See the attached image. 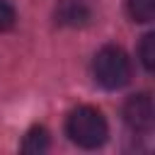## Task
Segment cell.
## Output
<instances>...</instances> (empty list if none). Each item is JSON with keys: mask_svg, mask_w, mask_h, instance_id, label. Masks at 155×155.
Instances as JSON below:
<instances>
[{"mask_svg": "<svg viewBox=\"0 0 155 155\" xmlns=\"http://www.w3.org/2000/svg\"><path fill=\"white\" fill-rule=\"evenodd\" d=\"M65 131H68L70 140L78 143L80 148H99L107 140V136H109L107 121H104L102 111L94 109V107H78V109H73L68 114Z\"/></svg>", "mask_w": 155, "mask_h": 155, "instance_id": "obj_1", "label": "cell"}, {"mask_svg": "<svg viewBox=\"0 0 155 155\" xmlns=\"http://www.w3.org/2000/svg\"><path fill=\"white\" fill-rule=\"evenodd\" d=\"M92 75L104 90H119L131 80V61L124 48L104 46L92 61Z\"/></svg>", "mask_w": 155, "mask_h": 155, "instance_id": "obj_2", "label": "cell"}, {"mask_svg": "<svg viewBox=\"0 0 155 155\" xmlns=\"http://www.w3.org/2000/svg\"><path fill=\"white\" fill-rule=\"evenodd\" d=\"M124 121L128 124L131 131L136 133H148L155 124V111H153V97L148 92L133 94L124 104Z\"/></svg>", "mask_w": 155, "mask_h": 155, "instance_id": "obj_3", "label": "cell"}, {"mask_svg": "<svg viewBox=\"0 0 155 155\" xmlns=\"http://www.w3.org/2000/svg\"><path fill=\"white\" fill-rule=\"evenodd\" d=\"M90 19V10L78 0H61L56 7V22L68 27H82Z\"/></svg>", "mask_w": 155, "mask_h": 155, "instance_id": "obj_4", "label": "cell"}, {"mask_svg": "<svg viewBox=\"0 0 155 155\" xmlns=\"http://www.w3.org/2000/svg\"><path fill=\"white\" fill-rule=\"evenodd\" d=\"M48 148V131L44 126H34L27 136H24V143H22V150L24 153H44Z\"/></svg>", "mask_w": 155, "mask_h": 155, "instance_id": "obj_5", "label": "cell"}, {"mask_svg": "<svg viewBox=\"0 0 155 155\" xmlns=\"http://www.w3.org/2000/svg\"><path fill=\"white\" fill-rule=\"evenodd\" d=\"M126 10L133 22H150L153 19V0H126Z\"/></svg>", "mask_w": 155, "mask_h": 155, "instance_id": "obj_6", "label": "cell"}, {"mask_svg": "<svg viewBox=\"0 0 155 155\" xmlns=\"http://www.w3.org/2000/svg\"><path fill=\"white\" fill-rule=\"evenodd\" d=\"M153 44H155V36H153V34H145V36H143V44H140V61H143L145 70H153V65H155Z\"/></svg>", "mask_w": 155, "mask_h": 155, "instance_id": "obj_7", "label": "cell"}, {"mask_svg": "<svg viewBox=\"0 0 155 155\" xmlns=\"http://www.w3.org/2000/svg\"><path fill=\"white\" fill-rule=\"evenodd\" d=\"M15 24V7L7 0H0V31H7Z\"/></svg>", "mask_w": 155, "mask_h": 155, "instance_id": "obj_8", "label": "cell"}]
</instances>
